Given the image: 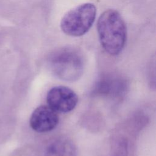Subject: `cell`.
Here are the masks:
<instances>
[{"instance_id":"1","label":"cell","mask_w":156,"mask_h":156,"mask_svg":"<svg viewBox=\"0 0 156 156\" xmlns=\"http://www.w3.org/2000/svg\"><path fill=\"white\" fill-rule=\"evenodd\" d=\"M97 30L104 49L111 55H118L127 39V28L121 15L115 10H107L98 18Z\"/></svg>"},{"instance_id":"2","label":"cell","mask_w":156,"mask_h":156,"mask_svg":"<svg viewBox=\"0 0 156 156\" xmlns=\"http://www.w3.org/2000/svg\"><path fill=\"white\" fill-rule=\"evenodd\" d=\"M49 66L58 79L74 82L82 75L83 60L80 54L72 48H63L52 54L49 58Z\"/></svg>"},{"instance_id":"3","label":"cell","mask_w":156,"mask_h":156,"mask_svg":"<svg viewBox=\"0 0 156 156\" xmlns=\"http://www.w3.org/2000/svg\"><path fill=\"white\" fill-rule=\"evenodd\" d=\"M96 15V8L93 4H80L64 15L60 21L61 29L68 35L82 36L91 28Z\"/></svg>"},{"instance_id":"4","label":"cell","mask_w":156,"mask_h":156,"mask_svg":"<svg viewBox=\"0 0 156 156\" xmlns=\"http://www.w3.org/2000/svg\"><path fill=\"white\" fill-rule=\"evenodd\" d=\"M46 101L48 105L57 113H67L76 107L78 97L71 88L56 86L49 90Z\"/></svg>"},{"instance_id":"5","label":"cell","mask_w":156,"mask_h":156,"mask_svg":"<svg viewBox=\"0 0 156 156\" xmlns=\"http://www.w3.org/2000/svg\"><path fill=\"white\" fill-rule=\"evenodd\" d=\"M127 84L123 78L116 76H106L96 83L93 94L113 99H119L127 91Z\"/></svg>"},{"instance_id":"6","label":"cell","mask_w":156,"mask_h":156,"mask_svg":"<svg viewBox=\"0 0 156 156\" xmlns=\"http://www.w3.org/2000/svg\"><path fill=\"white\" fill-rule=\"evenodd\" d=\"M58 119L57 113L48 105H40L32 113L30 118V126L37 132H48L56 127Z\"/></svg>"},{"instance_id":"7","label":"cell","mask_w":156,"mask_h":156,"mask_svg":"<svg viewBox=\"0 0 156 156\" xmlns=\"http://www.w3.org/2000/svg\"><path fill=\"white\" fill-rule=\"evenodd\" d=\"M45 156H76V150L69 140L61 137L54 139L48 144Z\"/></svg>"},{"instance_id":"8","label":"cell","mask_w":156,"mask_h":156,"mask_svg":"<svg viewBox=\"0 0 156 156\" xmlns=\"http://www.w3.org/2000/svg\"><path fill=\"white\" fill-rule=\"evenodd\" d=\"M127 149V144L126 141L125 140H121L116 144L112 156H126Z\"/></svg>"}]
</instances>
